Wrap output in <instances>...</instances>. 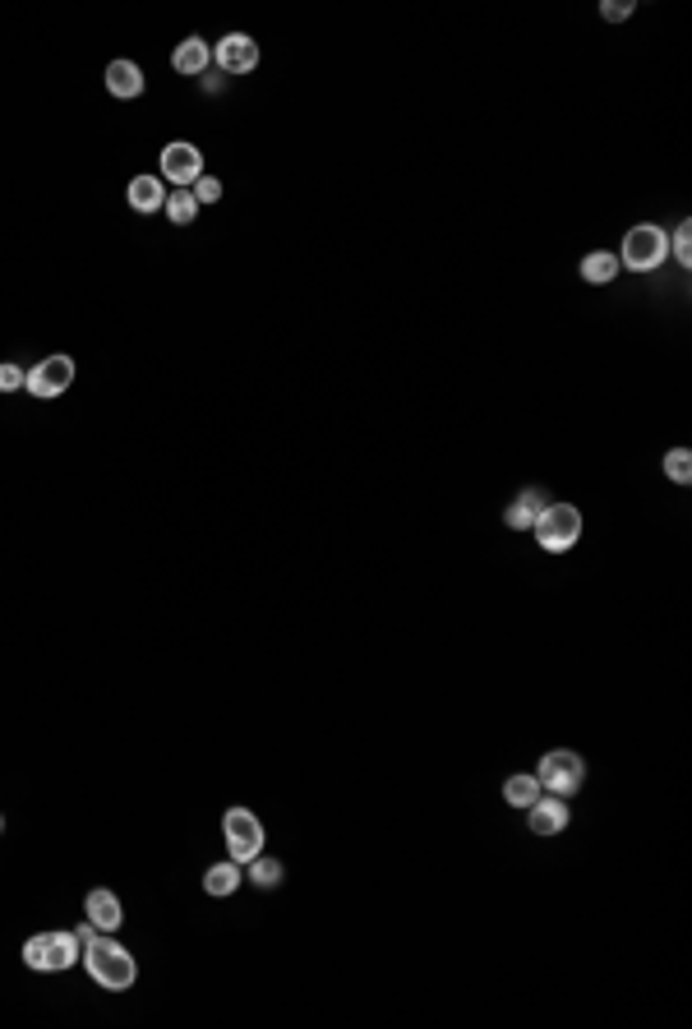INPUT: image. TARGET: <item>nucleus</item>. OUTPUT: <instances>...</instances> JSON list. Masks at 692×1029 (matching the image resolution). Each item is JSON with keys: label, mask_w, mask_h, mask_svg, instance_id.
Masks as SVG:
<instances>
[{"label": "nucleus", "mask_w": 692, "mask_h": 1029, "mask_svg": "<svg viewBox=\"0 0 692 1029\" xmlns=\"http://www.w3.org/2000/svg\"><path fill=\"white\" fill-rule=\"evenodd\" d=\"M84 965H88V974H93V983H102V988H111V993H125V988L139 979L134 956L111 933H97L93 942L84 946Z\"/></svg>", "instance_id": "1"}, {"label": "nucleus", "mask_w": 692, "mask_h": 1029, "mask_svg": "<svg viewBox=\"0 0 692 1029\" xmlns=\"http://www.w3.org/2000/svg\"><path fill=\"white\" fill-rule=\"evenodd\" d=\"M665 259H669V236L656 222H637L619 245V268H628V273H651Z\"/></svg>", "instance_id": "2"}, {"label": "nucleus", "mask_w": 692, "mask_h": 1029, "mask_svg": "<svg viewBox=\"0 0 692 1029\" xmlns=\"http://www.w3.org/2000/svg\"><path fill=\"white\" fill-rule=\"evenodd\" d=\"M536 540L545 554H563L573 550L577 540H582V513H577V503H549L545 513L536 517Z\"/></svg>", "instance_id": "3"}, {"label": "nucleus", "mask_w": 692, "mask_h": 1029, "mask_svg": "<svg viewBox=\"0 0 692 1029\" xmlns=\"http://www.w3.org/2000/svg\"><path fill=\"white\" fill-rule=\"evenodd\" d=\"M79 960V937L74 933H37L24 942V965L37 974H60Z\"/></svg>", "instance_id": "4"}, {"label": "nucleus", "mask_w": 692, "mask_h": 1029, "mask_svg": "<svg viewBox=\"0 0 692 1029\" xmlns=\"http://www.w3.org/2000/svg\"><path fill=\"white\" fill-rule=\"evenodd\" d=\"M582 776H586V762L577 753H568V748H554V753L540 757L536 766V780L545 794H559V799H568V794L582 790Z\"/></svg>", "instance_id": "5"}, {"label": "nucleus", "mask_w": 692, "mask_h": 1029, "mask_svg": "<svg viewBox=\"0 0 692 1029\" xmlns=\"http://www.w3.org/2000/svg\"><path fill=\"white\" fill-rule=\"evenodd\" d=\"M222 840L236 863H250L254 854H263V822L250 813V808H227L222 817Z\"/></svg>", "instance_id": "6"}, {"label": "nucleus", "mask_w": 692, "mask_h": 1029, "mask_svg": "<svg viewBox=\"0 0 692 1029\" xmlns=\"http://www.w3.org/2000/svg\"><path fill=\"white\" fill-rule=\"evenodd\" d=\"M199 176H203V153H199L194 144L176 139V144L162 148V180H167V185H176V190H190Z\"/></svg>", "instance_id": "7"}, {"label": "nucleus", "mask_w": 692, "mask_h": 1029, "mask_svg": "<svg viewBox=\"0 0 692 1029\" xmlns=\"http://www.w3.org/2000/svg\"><path fill=\"white\" fill-rule=\"evenodd\" d=\"M70 383H74V360L70 356H47V360H37L33 370H28L24 388L33 397H60Z\"/></svg>", "instance_id": "8"}, {"label": "nucleus", "mask_w": 692, "mask_h": 1029, "mask_svg": "<svg viewBox=\"0 0 692 1029\" xmlns=\"http://www.w3.org/2000/svg\"><path fill=\"white\" fill-rule=\"evenodd\" d=\"M213 60L222 65V74H250L259 70V42L250 33H227L213 47Z\"/></svg>", "instance_id": "9"}, {"label": "nucleus", "mask_w": 692, "mask_h": 1029, "mask_svg": "<svg viewBox=\"0 0 692 1029\" xmlns=\"http://www.w3.org/2000/svg\"><path fill=\"white\" fill-rule=\"evenodd\" d=\"M568 822H573V813H568V803L559 799V794H536V803L526 808V826L536 831V836H559V831H568Z\"/></svg>", "instance_id": "10"}, {"label": "nucleus", "mask_w": 692, "mask_h": 1029, "mask_svg": "<svg viewBox=\"0 0 692 1029\" xmlns=\"http://www.w3.org/2000/svg\"><path fill=\"white\" fill-rule=\"evenodd\" d=\"M84 914H88V923H93L97 933H116L120 923H125V905H120V896L107 891V886H93V891H88Z\"/></svg>", "instance_id": "11"}, {"label": "nucleus", "mask_w": 692, "mask_h": 1029, "mask_svg": "<svg viewBox=\"0 0 692 1029\" xmlns=\"http://www.w3.org/2000/svg\"><path fill=\"white\" fill-rule=\"evenodd\" d=\"M107 93L120 97V102H134V97L144 93V70H139L134 60H111L107 65Z\"/></svg>", "instance_id": "12"}, {"label": "nucleus", "mask_w": 692, "mask_h": 1029, "mask_svg": "<svg viewBox=\"0 0 692 1029\" xmlns=\"http://www.w3.org/2000/svg\"><path fill=\"white\" fill-rule=\"evenodd\" d=\"M125 194H130L134 213H162V208H167V185H162V176H134Z\"/></svg>", "instance_id": "13"}, {"label": "nucleus", "mask_w": 692, "mask_h": 1029, "mask_svg": "<svg viewBox=\"0 0 692 1029\" xmlns=\"http://www.w3.org/2000/svg\"><path fill=\"white\" fill-rule=\"evenodd\" d=\"M549 508V499L540 490H526V494H517L513 503H508V513H503V522H508V527L513 531H531L536 527V517L545 513Z\"/></svg>", "instance_id": "14"}, {"label": "nucleus", "mask_w": 692, "mask_h": 1029, "mask_svg": "<svg viewBox=\"0 0 692 1029\" xmlns=\"http://www.w3.org/2000/svg\"><path fill=\"white\" fill-rule=\"evenodd\" d=\"M208 60H213V47H208L203 37H185V42L171 51V70H176V74H190V79H194V74L208 70Z\"/></svg>", "instance_id": "15"}, {"label": "nucleus", "mask_w": 692, "mask_h": 1029, "mask_svg": "<svg viewBox=\"0 0 692 1029\" xmlns=\"http://www.w3.org/2000/svg\"><path fill=\"white\" fill-rule=\"evenodd\" d=\"M536 794H540L536 771H517V776L503 780V803H508V808H517V813H526V808L536 803Z\"/></svg>", "instance_id": "16"}, {"label": "nucleus", "mask_w": 692, "mask_h": 1029, "mask_svg": "<svg viewBox=\"0 0 692 1029\" xmlns=\"http://www.w3.org/2000/svg\"><path fill=\"white\" fill-rule=\"evenodd\" d=\"M203 891H208V896H236L240 891V863L236 859H227V863H213V868H208V873H203Z\"/></svg>", "instance_id": "17"}, {"label": "nucleus", "mask_w": 692, "mask_h": 1029, "mask_svg": "<svg viewBox=\"0 0 692 1029\" xmlns=\"http://www.w3.org/2000/svg\"><path fill=\"white\" fill-rule=\"evenodd\" d=\"M582 277L591 282V287H605V282H614V277H619V254L591 250V254L582 259Z\"/></svg>", "instance_id": "18"}, {"label": "nucleus", "mask_w": 692, "mask_h": 1029, "mask_svg": "<svg viewBox=\"0 0 692 1029\" xmlns=\"http://www.w3.org/2000/svg\"><path fill=\"white\" fill-rule=\"evenodd\" d=\"M162 213H167L176 227H190L194 217H199V199H194L190 190H171V194H167V208H162Z\"/></svg>", "instance_id": "19"}, {"label": "nucleus", "mask_w": 692, "mask_h": 1029, "mask_svg": "<svg viewBox=\"0 0 692 1029\" xmlns=\"http://www.w3.org/2000/svg\"><path fill=\"white\" fill-rule=\"evenodd\" d=\"M250 882L259 886V891H277V886H282V863L268 859V854H254V859H250Z\"/></svg>", "instance_id": "20"}, {"label": "nucleus", "mask_w": 692, "mask_h": 1029, "mask_svg": "<svg viewBox=\"0 0 692 1029\" xmlns=\"http://www.w3.org/2000/svg\"><path fill=\"white\" fill-rule=\"evenodd\" d=\"M660 467H665V476L674 480V485H688V480H692V453H688V448H669Z\"/></svg>", "instance_id": "21"}, {"label": "nucleus", "mask_w": 692, "mask_h": 1029, "mask_svg": "<svg viewBox=\"0 0 692 1029\" xmlns=\"http://www.w3.org/2000/svg\"><path fill=\"white\" fill-rule=\"evenodd\" d=\"M669 254H674L683 268L692 264V222H679V227H674V236H669Z\"/></svg>", "instance_id": "22"}, {"label": "nucleus", "mask_w": 692, "mask_h": 1029, "mask_svg": "<svg viewBox=\"0 0 692 1029\" xmlns=\"http://www.w3.org/2000/svg\"><path fill=\"white\" fill-rule=\"evenodd\" d=\"M190 194L199 199V204H217V199H222V180H217V176H199L190 185Z\"/></svg>", "instance_id": "23"}, {"label": "nucleus", "mask_w": 692, "mask_h": 1029, "mask_svg": "<svg viewBox=\"0 0 692 1029\" xmlns=\"http://www.w3.org/2000/svg\"><path fill=\"white\" fill-rule=\"evenodd\" d=\"M28 379V370H19V365H10V360H0V393H19Z\"/></svg>", "instance_id": "24"}, {"label": "nucleus", "mask_w": 692, "mask_h": 1029, "mask_svg": "<svg viewBox=\"0 0 692 1029\" xmlns=\"http://www.w3.org/2000/svg\"><path fill=\"white\" fill-rule=\"evenodd\" d=\"M633 10H637L633 0H605V5H600V14H605L609 24H619V19H628Z\"/></svg>", "instance_id": "25"}, {"label": "nucleus", "mask_w": 692, "mask_h": 1029, "mask_svg": "<svg viewBox=\"0 0 692 1029\" xmlns=\"http://www.w3.org/2000/svg\"><path fill=\"white\" fill-rule=\"evenodd\" d=\"M74 937H79V946H88L97 937V928H93V923H79V933H74Z\"/></svg>", "instance_id": "26"}, {"label": "nucleus", "mask_w": 692, "mask_h": 1029, "mask_svg": "<svg viewBox=\"0 0 692 1029\" xmlns=\"http://www.w3.org/2000/svg\"><path fill=\"white\" fill-rule=\"evenodd\" d=\"M0 831H5V817H0Z\"/></svg>", "instance_id": "27"}]
</instances>
